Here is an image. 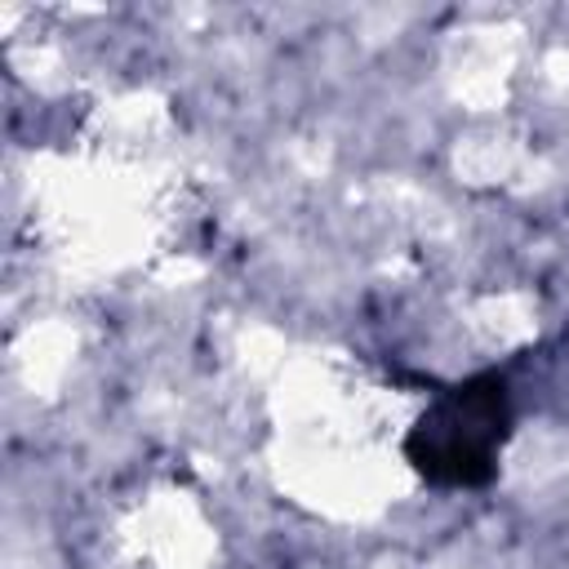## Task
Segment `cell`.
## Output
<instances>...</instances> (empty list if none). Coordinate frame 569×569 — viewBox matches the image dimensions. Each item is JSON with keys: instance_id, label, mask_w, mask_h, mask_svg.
Wrapping results in <instances>:
<instances>
[{"instance_id": "6da1fadb", "label": "cell", "mask_w": 569, "mask_h": 569, "mask_svg": "<svg viewBox=\"0 0 569 569\" xmlns=\"http://www.w3.org/2000/svg\"><path fill=\"white\" fill-rule=\"evenodd\" d=\"M511 431V396L502 373H476L440 391L413 431L405 436V458L413 471L440 489H480L498 471V449Z\"/></svg>"}]
</instances>
